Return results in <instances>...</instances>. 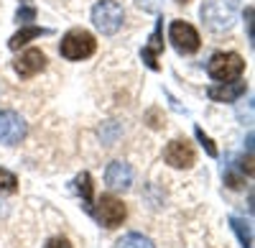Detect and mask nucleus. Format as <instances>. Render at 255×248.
<instances>
[{"mask_svg":"<svg viewBox=\"0 0 255 248\" xmlns=\"http://www.w3.org/2000/svg\"><path fill=\"white\" fill-rule=\"evenodd\" d=\"M115 248H156V246H153L151 238H145L140 233H128L115 243Z\"/></svg>","mask_w":255,"mask_h":248,"instance_id":"obj_16","label":"nucleus"},{"mask_svg":"<svg viewBox=\"0 0 255 248\" xmlns=\"http://www.w3.org/2000/svg\"><path fill=\"white\" fill-rule=\"evenodd\" d=\"M176 3H189V0H176Z\"/></svg>","mask_w":255,"mask_h":248,"instance_id":"obj_23","label":"nucleus"},{"mask_svg":"<svg viewBox=\"0 0 255 248\" xmlns=\"http://www.w3.org/2000/svg\"><path fill=\"white\" fill-rule=\"evenodd\" d=\"M44 248H72V243H69V241H64V238H51Z\"/></svg>","mask_w":255,"mask_h":248,"instance_id":"obj_21","label":"nucleus"},{"mask_svg":"<svg viewBox=\"0 0 255 248\" xmlns=\"http://www.w3.org/2000/svg\"><path fill=\"white\" fill-rule=\"evenodd\" d=\"M202 20L212 28V31H225L232 26L235 20V10L232 5H227L225 0H207L202 8Z\"/></svg>","mask_w":255,"mask_h":248,"instance_id":"obj_5","label":"nucleus"},{"mask_svg":"<svg viewBox=\"0 0 255 248\" xmlns=\"http://www.w3.org/2000/svg\"><path fill=\"white\" fill-rule=\"evenodd\" d=\"M26 138V120L13 110L0 113V143L5 146H15Z\"/></svg>","mask_w":255,"mask_h":248,"instance_id":"obj_7","label":"nucleus"},{"mask_svg":"<svg viewBox=\"0 0 255 248\" xmlns=\"http://www.w3.org/2000/svg\"><path fill=\"white\" fill-rule=\"evenodd\" d=\"M13 67H15V72L20 77H33L38 72H44L46 56H44V51H41V49H28L26 54H20V59H15Z\"/></svg>","mask_w":255,"mask_h":248,"instance_id":"obj_9","label":"nucleus"},{"mask_svg":"<svg viewBox=\"0 0 255 248\" xmlns=\"http://www.w3.org/2000/svg\"><path fill=\"white\" fill-rule=\"evenodd\" d=\"M95 49H97L95 36H92L90 31H82V28L69 31L67 36L61 38V46H59L61 56H64V59H72V61H79V59L92 56Z\"/></svg>","mask_w":255,"mask_h":248,"instance_id":"obj_1","label":"nucleus"},{"mask_svg":"<svg viewBox=\"0 0 255 248\" xmlns=\"http://www.w3.org/2000/svg\"><path fill=\"white\" fill-rule=\"evenodd\" d=\"M194 136H197V141H199L202 146H204V151H207V154H209L212 159H215V156H217V146H215V143H212V138H209V136H207V133H204L202 128H194Z\"/></svg>","mask_w":255,"mask_h":248,"instance_id":"obj_18","label":"nucleus"},{"mask_svg":"<svg viewBox=\"0 0 255 248\" xmlns=\"http://www.w3.org/2000/svg\"><path fill=\"white\" fill-rule=\"evenodd\" d=\"M163 51V20H158L156 23V28H153V33H151V38H148V44L143 46V51H140V56H143V61H145V67L148 69H158V54Z\"/></svg>","mask_w":255,"mask_h":248,"instance_id":"obj_10","label":"nucleus"},{"mask_svg":"<svg viewBox=\"0 0 255 248\" xmlns=\"http://www.w3.org/2000/svg\"><path fill=\"white\" fill-rule=\"evenodd\" d=\"M92 20H95L97 31H102L105 36H113L123 28V20H125L123 5L115 3V0H100L92 8Z\"/></svg>","mask_w":255,"mask_h":248,"instance_id":"obj_3","label":"nucleus"},{"mask_svg":"<svg viewBox=\"0 0 255 248\" xmlns=\"http://www.w3.org/2000/svg\"><path fill=\"white\" fill-rule=\"evenodd\" d=\"M163 159H166V164H171L174 169H189V167H194L197 154H194V149H191V143L171 141L163 151Z\"/></svg>","mask_w":255,"mask_h":248,"instance_id":"obj_8","label":"nucleus"},{"mask_svg":"<svg viewBox=\"0 0 255 248\" xmlns=\"http://www.w3.org/2000/svg\"><path fill=\"white\" fill-rule=\"evenodd\" d=\"M15 18H18V20H23V23H28V20H33V18H36V8L26 3V8H20Z\"/></svg>","mask_w":255,"mask_h":248,"instance_id":"obj_19","label":"nucleus"},{"mask_svg":"<svg viewBox=\"0 0 255 248\" xmlns=\"http://www.w3.org/2000/svg\"><path fill=\"white\" fill-rule=\"evenodd\" d=\"M168 38H171V44L179 54H194L199 49V33L186 20H174L171 31H168Z\"/></svg>","mask_w":255,"mask_h":248,"instance_id":"obj_6","label":"nucleus"},{"mask_svg":"<svg viewBox=\"0 0 255 248\" xmlns=\"http://www.w3.org/2000/svg\"><path fill=\"white\" fill-rule=\"evenodd\" d=\"M92 215L97 218L100 225H105V228H118V225H123L128 210H125V205L123 200H118L115 195H102L97 200V208H92Z\"/></svg>","mask_w":255,"mask_h":248,"instance_id":"obj_4","label":"nucleus"},{"mask_svg":"<svg viewBox=\"0 0 255 248\" xmlns=\"http://www.w3.org/2000/svg\"><path fill=\"white\" fill-rule=\"evenodd\" d=\"M209 100H215V102H232V100H238L240 95H245V82H238V79H232V82H220V85H212L207 90Z\"/></svg>","mask_w":255,"mask_h":248,"instance_id":"obj_11","label":"nucleus"},{"mask_svg":"<svg viewBox=\"0 0 255 248\" xmlns=\"http://www.w3.org/2000/svg\"><path fill=\"white\" fill-rule=\"evenodd\" d=\"M77 190H79V195H82V200H84V210H87L90 215H92V177L87 174V172H82L79 177H77Z\"/></svg>","mask_w":255,"mask_h":248,"instance_id":"obj_14","label":"nucleus"},{"mask_svg":"<svg viewBox=\"0 0 255 248\" xmlns=\"http://www.w3.org/2000/svg\"><path fill=\"white\" fill-rule=\"evenodd\" d=\"M207 72H209L212 79H217V82H232V79H240V74L245 72V61L235 51L215 54L209 59V64H207Z\"/></svg>","mask_w":255,"mask_h":248,"instance_id":"obj_2","label":"nucleus"},{"mask_svg":"<svg viewBox=\"0 0 255 248\" xmlns=\"http://www.w3.org/2000/svg\"><path fill=\"white\" fill-rule=\"evenodd\" d=\"M46 33H51L49 28H38V26H26V28H20L10 41H8V46L15 51V49H20L23 44H28L31 38H38V36H46Z\"/></svg>","mask_w":255,"mask_h":248,"instance_id":"obj_13","label":"nucleus"},{"mask_svg":"<svg viewBox=\"0 0 255 248\" xmlns=\"http://www.w3.org/2000/svg\"><path fill=\"white\" fill-rule=\"evenodd\" d=\"M18 190V179L13 172L8 169H0V195H13Z\"/></svg>","mask_w":255,"mask_h":248,"instance_id":"obj_17","label":"nucleus"},{"mask_svg":"<svg viewBox=\"0 0 255 248\" xmlns=\"http://www.w3.org/2000/svg\"><path fill=\"white\" fill-rule=\"evenodd\" d=\"M161 3H163V0H138V5H140L143 10H151V13H156V10L161 8Z\"/></svg>","mask_w":255,"mask_h":248,"instance_id":"obj_20","label":"nucleus"},{"mask_svg":"<svg viewBox=\"0 0 255 248\" xmlns=\"http://www.w3.org/2000/svg\"><path fill=\"white\" fill-rule=\"evenodd\" d=\"M245 20H248V31H250V41H253V8L245 10Z\"/></svg>","mask_w":255,"mask_h":248,"instance_id":"obj_22","label":"nucleus"},{"mask_svg":"<svg viewBox=\"0 0 255 248\" xmlns=\"http://www.w3.org/2000/svg\"><path fill=\"white\" fill-rule=\"evenodd\" d=\"M230 225L235 231L238 241L243 243V248H253V231H250V223H245L243 218H230Z\"/></svg>","mask_w":255,"mask_h":248,"instance_id":"obj_15","label":"nucleus"},{"mask_svg":"<svg viewBox=\"0 0 255 248\" xmlns=\"http://www.w3.org/2000/svg\"><path fill=\"white\" fill-rule=\"evenodd\" d=\"M105 182H108L113 190H128L133 184V169L123 161H113L108 167V172H105Z\"/></svg>","mask_w":255,"mask_h":248,"instance_id":"obj_12","label":"nucleus"}]
</instances>
